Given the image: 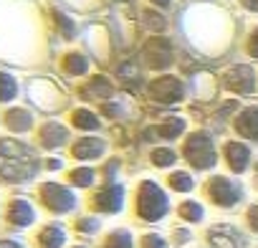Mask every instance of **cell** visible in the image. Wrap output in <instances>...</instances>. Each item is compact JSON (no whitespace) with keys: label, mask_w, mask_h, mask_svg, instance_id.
Segmentation results:
<instances>
[{"label":"cell","mask_w":258,"mask_h":248,"mask_svg":"<svg viewBox=\"0 0 258 248\" xmlns=\"http://www.w3.org/2000/svg\"><path fill=\"white\" fill-rule=\"evenodd\" d=\"M223 84L235 94H250L255 91V71L250 66H233L223 76Z\"/></svg>","instance_id":"cell-6"},{"label":"cell","mask_w":258,"mask_h":248,"mask_svg":"<svg viewBox=\"0 0 258 248\" xmlns=\"http://www.w3.org/2000/svg\"><path fill=\"white\" fill-rule=\"evenodd\" d=\"M235 130H238V135H243L248 140H258V106H248L238 114Z\"/></svg>","instance_id":"cell-11"},{"label":"cell","mask_w":258,"mask_h":248,"mask_svg":"<svg viewBox=\"0 0 258 248\" xmlns=\"http://www.w3.org/2000/svg\"><path fill=\"white\" fill-rule=\"evenodd\" d=\"M208 245L210 248H243L245 240L238 233V228L223 223V225H213L208 230Z\"/></svg>","instance_id":"cell-7"},{"label":"cell","mask_w":258,"mask_h":248,"mask_svg":"<svg viewBox=\"0 0 258 248\" xmlns=\"http://www.w3.org/2000/svg\"><path fill=\"white\" fill-rule=\"evenodd\" d=\"M16 96V81L8 74H0V101H8Z\"/></svg>","instance_id":"cell-20"},{"label":"cell","mask_w":258,"mask_h":248,"mask_svg":"<svg viewBox=\"0 0 258 248\" xmlns=\"http://www.w3.org/2000/svg\"><path fill=\"white\" fill-rule=\"evenodd\" d=\"M245 218H248V225H250V230H253V233H258V203L248 208V215H245Z\"/></svg>","instance_id":"cell-26"},{"label":"cell","mask_w":258,"mask_h":248,"mask_svg":"<svg viewBox=\"0 0 258 248\" xmlns=\"http://www.w3.org/2000/svg\"><path fill=\"white\" fill-rule=\"evenodd\" d=\"M167 210H170V203H167L165 190H162L157 182L145 180V182L137 188V215H140L142 220L155 223V220H162V218L167 215Z\"/></svg>","instance_id":"cell-2"},{"label":"cell","mask_w":258,"mask_h":248,"mask_svg":"<svg viewBox=\"0 0 258 248\" xmlns=\"http://www.w3.org/2000/svg\"><path fill=\"white\" fill-rule=\"evenodd\" d=\"M38 172L36 152L18 140H0V177L8 182L31 180Z\"/></svg>","instance_id":"cell-1"},{"label":"cell","mask_w":258,"mask_h":248,"mask_svg":"<svg viewBox=\"0 0 258 248\" xmlns=\"http://www.w3.org/2000/svg\"><path fill=\"white\" fill-rule=\"evenodd\" d=\"M243 6L250 8V11H258V0H243Z\"/></svg>","instance_id":"cell-29"},{"label":"cell","mask_w":258,"mask_h":248,"mask_svg":"<svg viewBox=\"0 0 258 248\" xmlns=\"http://www.w3.org/2000/svg\"><path fill=\"white\" fill-rule=\"evenodd\" d=\"M104 248H132V235H129L124 228H121V230H114V233L106 238Z\"/></svg>","instance_id":"cell-16"},{"label":"cell","mask_w":258,"mask_h":248,"mask_svg":"<svg viewBox=\"0 0 258 248\" xmlns=\"http://www.w3.org/2000/svg\"><path fill=\"white\" fill-rule=\"evenodd\" d=\"M41 142L46 147H58L66 142V130L58 127V124H46V127L41 130Z\"/></svg>","instance_id":"cell-15"},{"label":"cell","mask_w":258,"mask_h":248,"mask_svg":"<svg viewBox=\"0 0 258 248\" xmlns=\"http://www.w3.org/2000/svg\"><path fill=\"white\" fill-rule=\"evenodd\" d=\"M41 200H43V205L51 213H69L74 208V203H76L71 190H66V188H61L56 182H48V185L41 188Z\"/></svg>","instance_id":"cell-5"},{"label":"cell","mask_w":258,"mask_h":248,"mask_svg":"<svg viewBox=\"0 0 258 248\" xmlns=\"http://www.w3.org/2000/svg\"><path fill=\"white\" fill-rule=\"evenodd\" d=\"M63 66H66V71H71V74H84V71H86V61H84L79 53H71Z\"/></svg>","instance_id":"cell-24"},{"label":"cell","mask_w":258,"mask_h":248,"mask_svg":"<svg viewBox=\"0 0 258 248\" xmlns=\"http://www.w3.org/2000/svg\"><path fill=\"white\" fill-rule=\"evenodd\" d=\"M152 96L165 101V104H172V101H180L182 99V84L175 79V76H162L152 84Z\"/></svg>","instance_id":"cell-9"},{"label":"cell","mask_w":258,"mask_h":248,"mask_svg":"<svg viewBox=\"0 0 258 248\" xmlns=\"http://www.w3.org/2000/svg\"><path fill=\"white\" fill-rule=\"evenodd\" d=\"M6 121H8V127H13V130H18V132H23V130L31 127V116H28L26 111H18V109L11 111Z\"/></svg>","instance_id":"cell-18"},{"label":"cell","mask_w":258,"mask_h":248,"mask_svg":"<svg viewBox=\"0 0 258 248\" xmlns=\"http://www.w3.org/2000/svg\"><path fill=\"white\" fill-rule=\"evenodd\" d=\"M71 182H74V185H79V188H86V185H91V182H94V172H91L89 167H81V170L71 172Z\"/></svg>","instance_id":"cell-23"},{"label":"cell","mask_w":258,"mask_h":248,"mask_svg":"<svg viewBox=\"0 0 258 248\" xmlns=\"http://www.w3.org/2000/svg\"><path fill=\"white\" fill-rule=\"evenodd\" d=\"M121 203H124V188L121 185L101 188L94 195V208L101 210V213H116V210H121Z\"/></svg>","instance_id":"cell-8"},{"label":"cell","mask_w":258,"mask_h":248,"mask_svg":"<svg viewBox=\"0 0 258 248\" xmlns=\"http://www.w3.org/2000/svg\"><path fill=\"white\" fill-rule=\"evenodd\" d=\"M185 160L195 167V170H208L218 162L215 147L210 142V137L205 132H195L190 135V140L185 142Z\"/></svg>","instance_id":"cell-3"},{"label":"cell","mask_w":258,"mask_h":248,"mask_svg":"<svg viewBox=\"0 0 258 248\" xmlns=\"http://www.w3.org/2000/svg\"><path fill=\"white\" fill-rule=\"evenodd\" d=\"M170 185L175 190H180V193H190L192 190V180H190L187 172H172L170 175Z\"/></svg>","instance_id":"cell-21"},{"label":"cell","mask_w":258,"mask_h":248,"mask_svg":"<svg viewBox=\"0 0 258 248\" xmlns=\"http://www.w3.org/2000/svg\"><path fill=\"white\" fill-rule=\"evenodd\" d=\"M208 195L215 205L220 208H233L240 198H243V188L238 182H233L230 177H213L208 182Z\"/></svg>","instance_id":"cell-4"},{"label":"cell","mask_w":258,"mask_h":248,"mask_svg":"<svg viewBox=\"0 0 258 248\" xmlns=\"http://www.w3.org/2000/svg\"><path fill=\"white\" fill-rule=\"evenodd\" d=\"M71 152H74L76 160H94V157H99L104 152V142L99 137H84V140H79L74 145Z\"/></svg>","instance_id":"cell-13"},{"label":"cell","mask_w":258,"mask_h":248,"mask_svg":"<svg viewBox=\"0 0 258 248\" xmlns=\"http://www.w3.org/2000/svg\"><path fill=\"white\" fill-rule=\"evenodd\" d=\"M33 218H36V213H33V208H31L28 200H23V198L11 200V205H8V220H11L13 225L26 228V225L33 223Z\"/></svg>","instance_id":"cell-10"},{"label":"cell","mask_w":258,"mask_h":248,"mask_svg":"<svg viewBox=\"0 0 258 248\" xmlns=\"http://www.w3.org/2000/svg\"><path fill=\"white\" fill-rule=\"evenodd\" d=\"M0 248H26V245L18 243V240H8V238H6V240H0Z\"/></svg>","instance_id":"cell-28"},{"label":"cell","mask_w":258,"mask_h":248,"mask_svg":"<svg viewBox=\"0 0 258 248\" xmlns=\"http://www.w3.org/2000/svg\"><path fill=\"white\" fill-rule=\"evenodd\" d=\"M180 215H182V218H187V220H192V223H198V220H203V205H200V203L187 200V203H182V205H180Z\"/></svg>","instance_id":"cell-19"},{"label":"cell","mask_w":258,"mask_h":248,"mask_svg":"<svg viewBox=\"0 0 258 248\" xmlns=\"http://www.w3.org/2000/svg\"><path fill=\"white\" fill-rule=\"evenodd\" d=\"M225 160H228V167L233 172H243L248 167V160H250V152L245 145L240 142H228L225 145Z\"/></svg>","instance_id":"cell-12"},{"label":"cell","mask_w":258,"mask_h":248,"mask_svg":"<svg viewBox=\"0 0 258 248\" xmlns=\"http://www.w3.org/2000/svg\"><path fill=\"white\" fill-rule=\"evenodd\" d=\"M248 53L258 58V28L253 31V36H250V41H248Z\"/></svg>","instance_id":"cell-27"},{"label":"cell","mask_w":258,"mask_h":248,"mask_svg":"<svg viewBox=\"0 0 258 248\" xmlns=\"http://www.w3.org/2000/svg\"><path fill=\"white\" fill-rule=\"evenodd\" d=\"M74 124H76L79 130H96V127H99V119H96L91 111L79 109V111L74 114Z\"/></svg>","instance_id":"cell-17"},{"label":"cell","mask_w":258,"mask_h":248,"mask_svg":"<svg viewBox=\"0 0 258 248\" xmlns=\"http://www.w3.org/2000/svg\"><path fill=\"white\" fill-rule=\"evenodd\" d=\"M177 160V155L172 152V150H155L152 152V165H157V167H167V165H172Z\"/></svg>","instance_id":"cell-22"},{"label":"cell","mask_w":258,"mask_h":248,"mask_svg":"<svg viewBox=\"0 0 258 248\" xmlns=\"http://www.w3.org/2000/svg\"><path fill=\"white\" fill-rule=\"evenodd\" d=\"M36 243H38V248H61L66 243V233H63L61 225H46L38 233Z\"/></svg>","instance_id":"cell-14"},{"label":"cell","mask_w":258,"mask_h":248,"mask_svg":"<svg viewBox=\"0 0 258 248\" xmlns=\"http://www.w3.org/2000/svg\"><path fill=\"white\" fill-rule=\"evenodd\" d=\"M142 248H165V240L157 233H150V235L142 238Z\"/></svg>","instance_id":"cell-25"},{"label":"cell","mask_w":258,"mask_h":248,"mask_svg":"<svg viewBox=\"0 0 258 248\" xmlns=\"http://www.w3.org/2000/svg\"><path fill=\"white\" fill-rule=\"evenodd\" d=\"M255 185H258V170H255Z\"/></svg>","instance_id":"cell-30"}]
</instances>
